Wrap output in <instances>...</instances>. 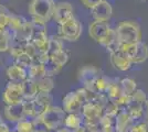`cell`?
<instances>
[{
  "instance_id": "cell-18",
  "label": "cell",
  "mask_w": 148,
  "mask_h": 132,
  "mask_svg": "<svg viewBox=\"0 0 148 132\" xmlns=\"http://www.w3.org/2000/svg\"><path fill=\"white\" fill-rule=\"evenodd\" d=\"M33 34V28L30 21L27 20L25 24L21 26V29H19L16 33H13V40L12 41H19V42H23L28 43L30 42L31 38Z\"/></svg>"
},
{
  "instance_id": "cell-51",
  "label": "cell",
  "mask_w": 148,
  "mask_h": 132,
  "mask_svg": "<svg viewBox=\"0 0 148 132\" xmlns=\"http://www.w3.org/2000/svg\"><path fill=\"white\" fill-rule=\"evenodd\" d=\"M10 132H17V131H16V130H13V131H10Z\"/></svg>"
},
{
  "instance_id": "cell-5",
  "label": "cell",
  "mask_w": 148,
  "mask_h": 132,
  "mask_svg": "<svg viewBox=\"0 0 148 132\" xmlns=\"http://www.w3.org/2000/svg\"><path fill=\"white\" fill-rule=\"evenodd\" d=\"M82 34V24L75 17L63 24L59 25V37L61 40H66L70 42L77 41Z\"/></svg>"
},
{
  "instance_id": "cell-6",
  "label": "cell",
  "mask_w": 148,
  "mask_h": 132,
  "mask_svg": "<svg viewBox=\"0 0 148 132\" xmlns=\"http://www.w3.org/2000/svg\"><path fill=\"white\" fill-rule=\"evenodd\" d=\"M103 75L102 72L94 65H85L79 70V81L82 84V87H85L90 90H93L94 84Z\"/></svg>"
},
{
  "instance_id": "cell-15",
  "label": "cell",
  "mask_w": 148,
  "mask_h": 132,
  "mask_svg": "<svg viewBox=\"0 0 148 132\" xmlns=\"http://www.w3.org/2000/svg\"><path fill=\"white\" fill-rule=\"evenodd\" d=\"M134 123L135 121L130 118V114L125 110H121L115 117L114 127H115L116 132H127Z\"/></svg>"
},
{
  "instance_id": "cell-12",
  "label": "cell",
  "mask_w": 148,
  "mask_h": 132,
  "mask_svg": "<svg viewBox=\"0 0 148 132\" xmlns=\"http://www.w3.org/2000/svg\"><path fill=\"white\" fill-rule=\"evenodd\" d=\"M3 113H5V118L11 122H18L20 120L25 119L23 101L13 105H6Z\"/></svg>"
},
{
  "instance_id": "cell-30",
  "label": "cell",
  "mask_w": 148,
  "mask_h": 132,
  "mask_svg": "<svg viewBox=\"0 0 148 132\" xmlns=\"http://www.w3.org/2000/svg\"><path fill=\"white\" fill-rule=\"evenodd\" d=\"M13 40V33L9 31L8 29H5L3 33L0 35V52H8L10 44Z\"/></svg>"
},
{
  "instance_id": "cell-16",
  "label": "cell",
  "mask_w": 148,
  "mask_h": 132,
  "mask_svg": "<svg viewBox=\"0 0 148 132\" xmlns=\"http://www.w3.org/2000/svg\"><path fill=\"white\" fill-rule=\"evenodd\" d=\"M6 75L8 79L10 82H16V83H21L25 82L28 78V74H27V69L20 67L18 65H10L6 70Z\"/></svg>"
},
{
  "instance_id": "cell-47",
  "label": "cell",
  "mask_w": 148,
  "mask_h": 132,
  "mask_svg": "<svg viewBox=\"0 0 148 132\" xmlns=\"http://www.w3.org/2000/svg\"><path fill=\"white\" fill-rule=\"evenodd\" d=\"M54 132H73V131L68 129V128H65V127H61V128H59V129L56 130Z\"/></svg>"
},
{
  "instance_id": "cell-8",
  "label": "cell",
  "mask_w": 148,
  "mask_h": 132,
  "mask_svg": "<svg viewBox=\"0 0 148 132\" xmlns=\"http://www.w3.org/2000/svg\"><path fill=\"white\" fill-rule=\"evenodd\" d=\"M73 17V7L70 2L56 3L54 9H53V13H52V20L56 21L58 24H63L64 22L72 19Z\"/></svg>"
},
{
  "instance_id": "cell-41",
  "label": "cell",
  "mask_w": 148,
  "mask_h": 132,
  "mask_svg": "<svg viewBox=\"0 0 148 132\" xmlns=\"http://www.w3.org/2000/svg\"><path fill=\"white\" fill-rule=\"evenodd\" d=\"M127 132H148V123L143 121H137Z\"/></svg>"
},
{
  "instance_id": "cell-14",
  "label": "cell",
  "mask_w": 148,
  "mask_h": 132,
  "mask_svg": "<svg viewBox=\"0 0 148 132\" xmlns=\"http://www.w3.org/2000/svg\"><path fill=\"white\" fill-rule=\"evenodd\" d=\"M99 43L102 46H104L105 49L107 50V52H110V53H113L115 51L119 50L121 46H122V43L119 42L115 30L111 29V28H110V30L107 32V34L99 41Z\"/></svg>"
},
{
  "instance_id": "cell-45",
  "label": "cell",
  "mask_w": 148,
  "mask_h": 132,
  "mask_svg": "<svg viewBox=\"0 0 148 132\" xmlns=\"http://www.w3.org/2000/svg\"><path fill=\"white\" fill-rule=\"evenodd\" d=\"M99 1H102V0H81L82 5H84V7H86L88 9H92L93 7H95L99 3Z\"/></svg>"
},
{
  "instance_id": "cell-9",
  "label": "cell",
  "mask_w": 148,
  "mask_h": 132,
  "mask_svg": "<svg viewBox=\"0 0 148 132\" xmlns=\"http://www.w3.org/2000/svg\"><path fill=\"white\" fill-rule=\"evenodd\" d=\"M91 13L94 21H99V22H107L111 19L113 14V8L111 3L106 0H102L95 7L91 9Z\"/></svg>"
},
{
  "instance_id": "cell-13",
  "label": "cell",
  "mask_w": 148,
  "mask_h": 132,
  "mask_svg": "<svg viewBox=\"0 0 148 132\" xmlns=\"http://www.w3.org/2000/svg\"><path fill=\"white\" fill-rule=\"evenodd\" d=\"M108 30H110V25L107 22L93 21L92 23H90L88 25V34L97 43L107 34Z\"/></svg>"
},
{
  "instance_id": "cell-49",
  "label": "cell",
  "mask_w": 148,
  "mask_h": 132,
  "mask_svg": "<svg viewBox=\"0 0 148 132\" xmlns=\"http://www.w3.org/2000/svg\"><path fill=\"white\" fill-rule=\"evenodd\" d=\"M3 120H2V117H1V114H0V122H2Z\"/></svg>"
},
{
  "instance_id": "cell-22",
  "label": "cell",
  "mask_w": 148,
  "mask_h": 132,
  "mask_svg": "<svg viewBox=\"0 0 148 132\" xmlns=\"http://www.w3.org/2000/svg\"><path fill=\"white\" fill-rule=\"evenodd\" d=\"M36 85L38 88V93H51L56 86L53 78L49 76H43L42 78L36 81Z\"/></svg>"
},
{
  "instance_id": "cell-28",
  "label": "cell",
  "mask_w": 148,
  "mask_h": 132,
  "mask_svg": "<svg viewBox=\"0 0 148 132\" xmlns=\"http://www.w3.org/2000/svg\"><path fill=\"white\" fill-rule=\"evenodd\" d=\"M123 95V91H122V88L119 86V81L118 79H114L112 85L110 86L107 93H106V96L107 98L110 99L111 101H116Z\"/></svg>"
},
{
  "instance_id": "cell-38",
  "label": "cell",
  "mask_w": 148,
  "mask_h": 132,
  "mask_svg": "<svg viewBox=\"0 0 148 132\" xmlns=\"http://www.w3.org/2000/svg\"><path fill=\"white\" fill-rule=\"evenodd\" d=\"M31 120H32V126H33L32 132H51V130L41 120V118H34Z\"/></svg>"
},
{
  "instance_id": "cell-23",
  "label": "cell",
  "mask_w": 148,
  "mask_h": 132,
  "mask_svg": "<svg viewBox=\"0 0 148 132\" xmlns=\"http://www.w3.org/2000/svg\"><path fill=\"white\" fill-rule=\"evenodd\" d=\"M75 93H76L79 99H80L81 102H82V105L87 104V102H94V101L96 100L97 96H99L96 93H94V91H92V90H90V89H87V88H85V87L77 88V89L75 90Z\"/></svg>"
},
{
  "instance_id": "cell-43",
  "label": "cell",
  "mask_w": 148,
  "mask_h": 132,
  "mask_svg": "<svg viewBox=\"0 0 148 132\" xmlns=\"http://www.w3.org/2000/svg\"><path fill=\"white\" fill-rule=\"evenodd\" d=\"M25 53L27 54V55H29L31 58H33V57L38 54V51H37V49H36V47L30 43V42H28L25 46Z\"/></svg>"
},
{
  "instance_id": "cell-7",
  "label": "cell",
  "mask_w": 148,
  "mask_h": 132,
  "mask_svg": "<svg viewBox=\"0 0 148 132\" xmlns=\"http://www.w3.org/2000/svg\"><path fill=\"white\" fill-rule=\"evenodd\" d=\"M2 100L6 105H13L23 101L22 87L20 83L9 82L7 83L6 87L2 93Z\"/></svg>"
},
{
  "instance_id": "cell-4",
  "label": "cell",
  "mask_w": 148,
  "mask_h": 132,
  "mask_svg": "<svg viewBox=\"0 0 148 132\" xmlns=\"http://www.w3.org/2000/svg\"><path fill=\"white\" fill-rule=\"evenodd\" d=\"M121 50L128 56L130 62L133 64L144 63L148 58V46L143 41L135 44L122 45Z\"/></svg>"
},
{
  "instance_id": "cell-29",
  "label": "cell",
  "mask_w": 148,
  "mask_h": 132,
  "mask_svg": "<svg viewBox=\"0 0 148 132\" xmlns=\"http://www.w3.org/2000/svg\"><path fill=\"white\" fill-rule=\"evenodd\" d=\"M119 86L122 88V91L124 95L127 96H132L135 93V90L137 89L136 87V82L134 79H132L130 77H125L123 79L119 81Z\"/></svg>"
},
{
  "instance_id": "cell-35",
  "label": "cell",
  "mask_w": 148,
  "mask_h": 132,
  "mask_svg": "<svg viewBox=\"0 0 148 132\" xmlns=\"http://www.w3.org/2000/svg\"><path fill=\"white\" fill-rule=\"evenodd\" d=\"M50 56L52 57L56 62L61 65L62 67L65 65V64L69 62V58H70V55H69V52L65 50H62V51H59V52H56L54 54H52V55H50Z\"/></svg>"
},
{
  "instance_id": "cell-10",
  "label": "cell",
  "mask_w": 148,
  "mask_h": 132,
  "mask_svg": "<svg viewBox=\"0 0 148 132\" xmlns=\"http://www.w3.org/2000/svg\"><path fill=\"white\" fill-rule=\"evenodd\" d=\"M82 102L79 99L75 90L69 91L62 99V109L65 113H81Z\"/></svg>"
},
{
  "instance_id": "cell-40",
  "label": "cell",
  "mask_w": 148,
  "mask_h": 132,
  "mask_svg": "<svg viewBox=\"0 0 148 132\" xmlns=\"http://www.w3.org/2000/svg\"><path fill=\"white\" fill-rule=\"evenodd\" d=\"M147 95L143 89H136L135 93L132 95V101L138 105H144V102L147 100Z\"/></svg>"
},
{
  "instance_id": "cell-11",
  "label": "cell",
  "mask_w": 148,
  "mask_h": 132,
  "mask_svg": "<svg viewBox=\"0 0 148 132\" xmlns=\"http://www.w3.org/2000/svg\"><path fill=\"white\" fill-rule=\"evenodd\" d=\"M110 61H111V64L114 66V68L117 69V70H121V72H126L132 67L133 63L130 62V60L128 58V56L124 53L123 51L117 50L113 53H110Z\"/></svg>"
},
{
  "instance_id": "cell-24",
  "label": "cell",
  "mask_w": 148,
  "mask_h": 132,
  "mask_svg": "<svg viewBox=\"0 0 148 132\" xmlns=\"http://www.w3.org/2000/svg\"><path fill=\"white\" fill-rule=\"evenodd\" d=\"M27 74H28V78L34 81V82L38 81V79H40V78H42L43 76H45L43 65L32 63V65L27 69Z\"/></svg>"
},
{
  "instance_id": "cell-34",
  "label": "cell",
  "mask_w": 148,
  "mask_h": 132,
  "mask_svg": "<svg viewBox=\"0 0 148 132\" xmlns=\"http://www.w3.org/2000/svg\"><path fill=\"white\" fill-rule=\"evenodd\" d=\"M32 63H33L32 62V58L29 55H27L25 53H23L20 56L14 58V65H18V66H20V67H22V68L25 69L29 68L31 65H32Z\"/></svg>"
},
{
  "instance_id": "cell-3",
  "label": "cell",
  "mask_w": 148,
  "mask_h": 132,
  "mask_svg": "<svg viewBox=\"0 0 148 132\" xmlns=\"http://www.w3.org/2000/svg\"><path fill=\"white\" fill-rule=\"evenodd\" d=\"M65 116H66V113L64 112L62 107L50 106L47 108V110L44 111L43 114L40 118L51 131H56L59 128L64 126Z\"/></svg>"
},
{
  "instance_id": "cell-33",
  "label": "cell",
  "mask_w": 148,
  "mask_h": 132,
  "mask_svg": "<svg viewBox=\"0 0 148 132\" xmlns=\"http://www.w3.org/2000/svg\"><path fill=\"white\" fill-rule=\"evenodd\" d=\"M17 132H32L33 126H32V120L31 119H22L16 122V127H14Z\"/></svg>"
},
{
  "instance_id": "cell-31",
  "label": "cell",
  "mask_w": 148,
  "mask_h": 132,
  "mask_svg": "<svg viewBox=\"0 0 148 132\" xmlns=\"http://www.w3.org/2000/svg\"><path fill=\"white\" fill-rule=\"evenodd\" d=\"M64 50L63 49V44H62L61 39H58L56 37H52V38H49V44H48V51L47 53L49 55H52L59 51Z\"/></svg>"
},
{
  "instance_id": "cell-1",
  "label": "cell",
  "mask_w": 148,
  "mask_h": 132,
  "mask_svg": "<svg viewBox=\"0 0 148 132\" xmlns=\"http://www.w3.org/2000/svg\"><path fill=\"white\" fill-rule=\"evenodd\" d=\"M115 32L122 45L135 44L142 41L140 26L134 21H122L115 29Z\"/></svg>"
},
{
  "instance_id": "cell-48",
  "label": "cell",
  "mask_w": 148,
  "mask_h": 132,
  "mask_svg": "<svg viewBox=\"0 0 148 132\" xmlns=\"http://www.w3.org/2000/svg\"><path fill=\"white\" fill-rule=\"evenodd\" d=\"M73 132H87V129L84 126H82V127H80V128H77L76 130H74Z\"/></svg>"
},
{
  "instance_id": "cell-26",
  "label": "cell",
  "mask_w": 148,
  "mask_h": 132,
  "mask_svg": "<svg viewBox=\"0 0 148 132\" xmlns=\"http://www.w3.org/2000/svg\"><path fill=\"white\" fill-rule=\"evenodd\" d=\"M27 22V20L21 17V16H17V14H11L10 20L8 22V25L6 26V29H8L11 33H16L19 29H21V26Z\"/></svg>"
},
{
  "instance_id": "cell-21",
  "label": "cell",
  "mask_w": 148,
  "mask_h": 132,
  "mask_svg": "<svg viewBox=\"0 0 148 132\" xmlns=\"http://www.w3.org/2000/svg\"><path fill=\"white\" fill-rule=\"evenodd\" d=\"M114 79H111V78H108L106 76L102 75L94 84V88H93L94 93H96L97 95H106Z\"/></svg>"
},
{
  "instance_id": "cell-17",
  "label": "cell",
  "mask_w": 148,
  "mask_h": 132,
  "mask_svg": "<svg viewBox=\"0 0 148 132\" xmlns=\"http://www.w3.org/2000/svg\"><path fill=\"white\" fill-rule=\"evenodd\" d=\"M30 43L37 49L38 52H47L49 44V37L47 32H33Z\"/></svg>"
},
{
  "instance_id": "cell-50",
  "label": "cell",
  "mask_w": 148,
  "mask_h": 132,
  "mask_svg": "<svg viewBox=\"0 0 148 132\" xmlns=\"http://www.w3.org/2000/svg\"><path fill=\"white\" fill-rule=\"evenodd\" d=\"M138 1H140V2H145V1H147V0H138Z\"/></svg>"
},
{
  "instance_id": "cell-27",
  "label": "cell",
  "mask_w": 148,
  "mask_h": 132,
  "mask_svg": "<svg viewBox=\"0 0 148 132\" xmlns=\"http://www.w3.org/2000/svg\"><path fill=\"white\" fill-rule=\"evenodd\" d=\"M43 67H44V72H45V76H49V77L56 76L62 68L61 65L58 63V62H56L51 56H50L49 60L43 64Z\"/></svg>"
},
{
  "instance_id": "cell-39",
  "label": "cell",
  "mask_w": 148,
  "mask_h": 132,
  "mask_svg": "<svg viewBox=\"0 0 148 132\" xmlns=\"http://www.w3.org/2000/svg\"><path fill=\"white\" fill-rule=\"evenodd\" d=\"M12 13L10 12L8 9H7L5 6L0 5V25L6 28L8 25V22L10 20V17H11Z\"/></svg>"
},
{
  "instance_id": "cell-37",
  "label": "cell",
  "mask_w": 148,
  "mask_h": 132,
  "mask_svg": "<svg viewBox=\"0 0 148 132\" xmlns=\"http://www.w3.org/2000/svg\"><path fill=\"white\" fill-rule=\"evenodd\" d=\"M34 99L39 102H41L42 105L50 107L52 106V101H53V97L51 93H38L37 96L34 97Z\"/></svg>"
},
{
  "instance_id": "cell-46",
  "label": "cell",
  "mask_w": 148,
  "mask_h": 132,
  "mask_svg": "<svg viewBox=\"0 0 148 132\" xmlns=\"http://www.w3.org/2000/svg\"><path fill=\"white\" fill-rule=\"evenodd\" d=\"M11 131V129H10V127L7 125L6 122H0V132H10Z\"/></svg>"
},
{
  "instance_id": "cell-19",
  "label": "cell",
  "mask_w": 148,
  "mask_h": 132,
  "mask_svg": "<svg viewBox=\"0 0 148 132\" xmlns=\"http://www.w3.org/2000/svg\"><path fill=\"white\" fill-rule=\"evenodd\" d=\"M22 87V94H23V100H32L38 94V88L36 82L27 78L25 82L21 83Z\"/></svg>"
},
{
  "instance_id": "cell-2",
  "label": "cell",
  "mask_w": 148,
  "mask_h": 132,
  "mask_svg": "<svg viewBox=\"0 0 148 132\" xmlns=\"http://www.w3.org/2000/svg\"><path fill=\"white\" fill-rule=\"evenodd\" d=\"M54 6V0H31L28 5V12L32 18H41L49 22L52 19Z\"/></svg>"
},
{
  "instance_id": "cell-36",
  "label": "cell",
  "mask_w": 148,
  "mask_h": 132,
  "mask_svg": "<svg viewBox=\"0 0 148 132\" xmlns=\"http://www.w3.org/2000/svg\"><path fill=\"white\" fill-rule=\"evenodd\" d=\"M121 110L118 109V107L110 99L105 102V105L103 106V113L107 114V116H111V117H116V114L119 112Z\"/></svg>"
},
{
  "instance_id": "cell-44",
  "label": "cell",
  "mask_w": 148,
  "mask_h": 132,
  "mask_svg": "<svg viewBox=\"0 0 148 132\" xmlns=\"http://www.w3.org/2000/svg\"><path fill=\"white\" fill-rule=\"evenodd\" d=\"M142 121H143V122H146V123H148V98H147V100L144 102V105H143Z\"/></svg>"
},
{
  "instance_id": "cell-42",
  "label": "cell",
  "mask_w": 148,
  "mask_h": 132,
  "mask_svg": "<svg viewBox=\"0 0 148 132\" xmlns=\"http://www.w3.org/2000/svg\"><path fill=\"white\" fill-rule=\"evenodd\" d=\"M114 122H115V118L114 117L107 116V114H103L102 118L99 119V128H103V127L107 126H114Z\"/></svg>"
},
{
  "instance_id": "cell-20",
  "label": "cell",
  "mask_w": 148,
  "mask_h": 132,
  "mask_svg": "<svg viewBox=\"0 0 148 132\" xmlns=\"http://www.w3.org/2000/svg\"><path fill=\"white\" fill-rule=\"evenodd\" d=\"M82 126H83V118L81 113H66L63 127L74 131Z\"/></svg>"
},
{
  "instance_id": "cell-32",
  "label": "cell",
  "mask_w": 148,
  "mask_h": 132,
  "mask_svg": "<svg viewBox=\"0 0 148 132\" xmlns=\"http://www.w3.org/2000/svg\"><path fill=\"white\" fill-rule=\"evenodd\" d=\"M27 43H23V42H19V41H12L11 44H10V47H9V53L12 57H18L20 56L21 54L25 53V46Z\"/></svg>"
},
{
  "instance_id": "cell-25",
  "label": "cell",
  "mask_w": 148,
  "mask_h": 132,
  "mask_svg": "<svg viewBox=\"0 0 148 132\" xmlns=\"http://www.w3.org/2000/svg\"><path fill=\"white\" fill-rule=\"evenodd\" d=\"M125 111L130 116V118L134 120L135 122L137 121H142L143 117V105H138L133 101H130V104L126 107Z\"/></svg>"
}]
</instances>
